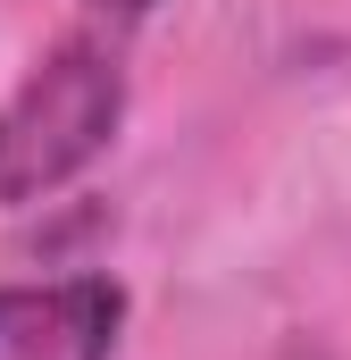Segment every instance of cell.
<instances>
[{
  "label": "cell",
  "instance_id": "obj_1",
  "mask_svg": "<svg viewBox=\"0 0 351 360\" xmlns=\"http://www.w3.org/2000/svg\"><path fill=\"white\" fill-rule=\"evenodd\" d=\"M126 117V68L100 42H59L25 84L0 101V201H51L109 151Z\"/></svg>",
  "mask_w": 351,
  "mask_h": 360
},
{
  "label": "cell",
  "instance_id": "obj_2",
  "mask_svg": "<svg viewBox=\"0 0 351 360\" xmlns=\"http://www.w3.org/2000/svg\"><path fill=\"white\" fill-rule=\"evenodd\" d=\"M126 327L117 276L0 285V360H109Z\"/></svg>",
  "mask_w": 351,
  "mask_h": 360
},
{
  "label": "cell",
  "instance_id": "obj_3",
  "mask_svg": "<svg viewBox=\"0 0 351 360\" xmlns=\"http://www.w3.org/2000/svg\"><path fill=\"white\" fill-rule=\"evenodd\" d=\"M92 8H109V17H143L151 0H92Z\"/></svg>",
  "mask_w": 351,
  "mask_h": 360
}]
</instances>
